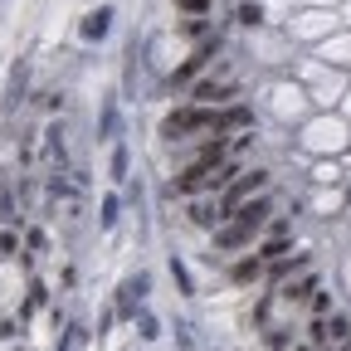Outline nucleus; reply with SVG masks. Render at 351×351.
<instances>
[{
    "mask_svg": "<svg viewBox=\"0 0 351 351\" xmlns=\"http://www.w3.org/2000/svg\"><path fill=\"white\" fill-rule=\"evenodd\" d=\"M234 176H239L234 161H219V166H200V161H191L181 176H176V186H171V191H176V195H205V191L219 195V191L234 181Z\"/></svg>",
    "mask_w": 351,
    "mask_h": 351,
    "instance_id": "1",
    "label": "nucleus"
},
{
    "mask_svg": "<svg viewBox=\"0 0 351 351\" xmlns=\"http://www.w3.org/2000/svg\"><path fill=\"white\" fill-rule=\"evenodd\" d=\"M263 191H269V171H249V176H239V181H230L225 191H219V219H230L244 200H254Z\"/></svg>",
    "mask_w": 351,
    "mask_h": 351,
    "instance_id": "2",
    "label": "nucleus"
},
{
    "mask_svg": "<svg viewBox=\"0 0 351 351\" xmlns=\"http://www.w3.org/2000/svg\"><path fill=\"white\" fill-rule=\"evenodd\" d=\"M210 108H200V103H191V108H176L166 122H161V137L166 142H186L191 132H210Z\"/></svg>",
    "mask_w": 351,
    "mask_h": 351,
    "instance_id": "3",
    "label": "nucleus"
},
{
    "mask_svg": "<svg viewBox=\"0 0 351 351\" xmlns=\"http://www.w3.org/2000/svg\"><path fill=\"white\" fill-rule=\"evenodd\" d=\"M269 215H274V200H269V195H254V200H244L230 219H234V225H244L249 234H258L263 225H269Z\"/></svg>",
    "mask_w": 351,
    "mask_h": 351,
    "instance_id": "4",
    "label": "nucleus"
},
{
    "mask_svg": "<svg viewBox=\"0 0 351 351\" xmlns=\"http://www.w3.org/2000/svg\"><path fill=\"white\" fill-rule=\"evenodd\" d=\"M147 274H132L127 283H122V298H117V313L122 317H132V313H137V307H142V298H147Z\"/></svg>",
    "mask_w": 351,
    "mask_h": 351,
    "instance_id": "5",
    "label": "nucleus"
},
{
    "mask_svg": "<svg viewBox=\"0 0 351 351\" xmlns=\"http://www.w3.org/2000/svg\"><path fill=\"white\" fill-rule=\"evenodd\" d=\"M230 98H234V83H210V78H205V83L191 88V103H200V108H210V103H230Z\"/></svg>",
    "mask_w": 351,
    "mask_h": 351,
    "instance_id": "6",
    "label": "nucleus"
},
{
    "mask_svg": "<svg viewBox=\"0 0 351 351\" xmlns=\"http://www.w3.org/2000/svg\"><path fill=\"white\" fill-rule=\"evenodd\" d=\"M249 244H254V234L244 225H234V219H230L225 230H215V249L219 254H234V249H249Z\"/></svg>",
    "mask_w": 351,
    "mask_h": 351,
    "instance_id": "7",
    "label": "nucleus"
},
{
    "mask_svg": "<svg viewBox=\"0 0 351 351\" xmlns=\"http://www.w3.org/2000/svg\"><path fill=\"white\" fill-rule=\"evenodd\" d=\"M254 117H249V108H230V112H215L210 117V132L215 137H225V132H239V127H249Z\"/></svg>",
    "mask_w": 351,
    "mask_h": 351,
    "instance_id": "8",
    "label": "nucleus"
},
{
    "mask_svg": "<svg viewBox=\"0 0 351 351\" xmlns=\"http://www.w3.org/2000/svg\"><path fill=\"white\" fill-rule=\"evenodd\" d=\"M108 29H112V5H98L83 15V39H103Z\"/></svg>",
    "mask_w": 351,
    "mask_h": 351,
    "instance_id": "9",
    "label": "nucleus"
},
{
    "mask_svg": "<svg viewBox=\"0 0 351 351\" xmlns=\"http://www.w3.org/2000/svg\"><path fill=\"white\" fill-rule=\"evenodd\" d=\"M225 156H230V142H225V137H210V142L200 147V156H195V161H200V166H219Z\"/></svg>",
    "mask_w": 351,
    "mask_h": 351,
    "instance_id": "10",
    "label": "nucleus"
},
{
    "mask_svg": "<svg viewBox=\"0 0 351 351\" xmlns=\"http://www.w3.org/2000/svg\"><path fill=\"white\" fill-rule=\"evenodd\" d=\"M44 152H49V166H64V127L59 122L44 132Z\"/></svg>",
    "mask_w": 351,
    "mask_h": 351,
    "instance_id": "11",
    "label": "nucleus"
},
{
    "mask_svg": "<svg viewBox=\"0 0 351 351\" xmlns=\"http://www.w3.org/2000/svg\"><path fill=\"white\" fill-rule=\"evenodd\" d=\"M258 274H263V258H258V254H254V258H239L234 269H230V278H234V283H254Z\"/></svg>",
    "mask_w": 351,
    "mask_h": 351,
    "instance_id": "12",
    "label": "nucleus"
},
{
    "mask_svg": "<svg viewBox=\"0 0 351 351\" xmlns=\"http://www.w3.org/2000/svg\"><path fill=\"white\" fill-rule=\"evenodd\" d=\"M132 322H137V332H142L147 341H156V337H161V322L147 313V307H137V313H132Z\"/></svg>",
    "mask_w": 351,
    "mask_h": 351,
    "instance_id": "13",
    "label": "nucleus"
},
{
    "mask_svg": "<svg viewBox=\"0 0 351 351\" xmlns=\"http://www.w3.org/2000/svg\"><path fill=\"white\" fill-rule=\"evenodd\" d=\"M191 219H195V225H225V219H219V205H210V200L191 205Z\"/></svg>",
    "mask_w": 351,
    "mask_h": 351,
    "instance_id": "14",
    "label": "nucleus"
},
{
    "mask_svg": "<svg viewBox=\"0 0 351 351\" xmlns=\"http://www.w3.org/2000/svg\"><path fill=\"white\" fill-rule=\"evenodd\" d=\"M117 210H122V200H117V195H108V200H103V215H98V225H103V230H112V225H117Z\"/></svg>",
    "mask_w": 351,
    "mask_h": 351,
    "instance_id": "15",
    "label": "nucleus"
},
{
    "mask_svg": "<svg viewBox=\"0 0 351 351\" xmlns=\"http://www.w3.org/2000/svg\"><path fill=\"white\" fill-rule=\"evenodd\" d=\"M283 254H288V239H283V234H278V239H269V244L258 249V258H263V263H274V258H283Z\"/></svg>",
    "mask_w": 351,
    "mask_h": 351,
    "instance_id": "16",
    "label": "nucleus"
},
{
    "mask_svg": "<svg viewBox=\"0 0 351 351\" xmlns=\"http://www.w3.org/2000/svg\"><path fill=\"white\" fill-rule=\"evenodd\" d=\"M20 93H25V69H15V73H10V98H5V112H15Z\"/></svg>",
    "mask_w": 351,
    "mask_h": 351,
    "instance_id": "17",
    "label": "nucleus"
},
{
    "mask_svg": "<svg viewBox=\"0 0 351 351\" xmlns=\"http://www.w3.org/2000/svg\"><path fill=\"white\" fill-rule=\"evenodd\" d=\"M322 332H327L332 341H346V337H351V322H346V317H332V322H322Z\"/></svg>",
    "mask_w": 351,
    "mask_h": 351,
    "instance_id": "18",
    "label": "nucleus"
},
{
    "mask_svg": "<svg viewBox=\"0 0 351 351\" xmlns=\"http://www.w3.org/2000/svg\"><path fill=\"white\" fill-rule=\"evenodd\" d=\"M112 181H127V147H112Z\"/></svg>",
    "mask_w": 351,
    "mask_h": 351,
    "instance_id": "19",
    "label": "nucleus"
},
{
    "mask_svg": "<svg viewBox=\"0 0 351 351\" xmlns=\"http://www.w3.org/2000/svg\"><path fill=\"white\" fill-rule=\"evenodd\" d=\"M307 293H313V278H302V283H288V288H283V298H288V302H302Z\"/></svg>",
    "mask_w": 351,
    "mask_h": 351,
    "instance_id": "20",
    "label": "nucleus"
},
{
    "mask_svg": "<svg viewBox=\"0 0 351 351\" xmlns=\"http://www.w3.org/2000/svg\"><path fill=\"white\" fill-rule=\"evenodd\" d=\"M171 278L181 283V293H195V288H191V274H186V263H181V258H171Z\"/></svg>",
    "mask_w": 351,
    "mask_h": 351,
    "instance_id": "21",
    "label": "nucleus"
},
{
    "mask_svg": "<svg viewBox=\"0 0 351 351\" xmlns=\"http://www.w3.org/2000/svg\"><path fill=\"white\" fill-rule=\"evenodd\" d=\"M103 137H117V108L112 103L103 108Z\"/></svg>",
    "mask_w": 351,
    "mask_h": 351,
    "instance_id": "22",
    "label": "nucleus"
},
{
    "mask_svg": "<svg viewBox=\"0 0 351 351\" xmlns=\"http://www.w3.org/2000/svg\"><path fill=\"white\" fill-rule=\"evenodd\" d=\"M254 20H263V10L254 5V0H244V5H239V25H254Z\"/></svg>",
    "mask_w": 351,
    "mask_h": 351,
    "instance_id": "23",
    "label": "nucleus"
},
{
    "mask_svg": "<svg viewBox=\"0 0 351 351\" xmlns=\"http://www.w3.org/2000/svg\"><path fill=\"white\" fill-rule=\"evenodd\" d=\"M176 5H181L186 15H205V10H210V0H176Z\"/></svg>",
    "mask_w": 351,
    "mask_h": 351,
    "instance_id": "24",
    "label": "nucleus"
},
{
    "mask_svg": "<svg viewBox=\"0 0 351 351\" xmlns=\"http://www.w3.org/2000/svg\"><path fill=\"white\" fill-rule=\"evenodd\" d=\"M15 249H20V234L5 230V234H0V254H15Z\"/></svg>",
    "mask_w": 351,
    "mask_h": 351,
    "instance_id": "25",
    "label": "nucleus"
},
{
    "mask_svg": "<svg viewBox=\"0 0 351 351\" xmlns=\"http://www.w3.org/2000/svg\"><path fill=\"white\" fill-rule=\"evenodd\" d=\"M341 351H351V341H341Z\"/></svg>",
    "mask_w": 351,
    "mask_h": 351,
    "instance_id": "26",
    "label": "nucleus"
}]
</instances>
